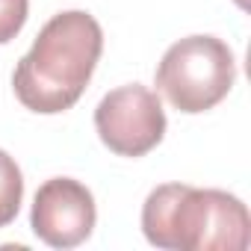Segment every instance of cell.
Wrapping results in <instances>:
<instances>
[{
    "mask_svg": "<svg viewBox=\"0 0 251 251\" xmlns=\"http://www.w3.org/2000/svg\"><path fill=\"white\" fill-rule=\"evenodd\" d=\"M100 50L103 30L89 12L71 9L53 15L15 65L12 89L18 100L42 115L71 109L86 92Z\"/></svg>",
    "mask_w": 251,
    "mask_h": 251,
    "instance_id": "cell-1",
    "label": "cell"
},
{
    "mask_svg": "<svg viewBox=\"0 0 251 251\" xmlns=\"http://www.w3.org/2000/svg\"><path fill=\"white\" fill-rule=\"evenodd\" d=\"M24 198V177L18 163L0 148V227H6L15 222Z\"/></svg>",
    "mask_w": 251,
    "mask_h": 251,
    "instance_id": "cell-6",
    "label": "cell"
},
{
    "mask_svg": "<svg viewBox=\"0 0 251 251\" xmlns=\"http://www.w3.org/2000/svg\"><path fill=\"white\" fill-rule=\"evenodd\" d=\"M27 12H30V0H0V45L12 42L24 30Z\"/></svg>",
    "mask_w": 251,
    "mask_h": 251,
    "instance_id": "cell-7",
    "label": "cell"
},
{
    "mask_svg": "<svg viewBox=\"0 0 251 251\" xmlns=\"http://www.w3.org/2000/svg\"><path fill=\"white\" fill-rule=\"evenodd\" d=\"M236 3H239V6H248V0H236Z\"/></svg>",
    "mask_w": 251,
    "mask_h": 251,
    "instance_id": "cell-8",
    "label": "cell"
},
{
    "mask_svg": "<svg viewBox=\"0 0 251 251\" xmlns=\"http://www.w3.org/2000/svg\"><path fill=\"white\" fill-rule=\"evenodd\" d=\"M95 130L118 157H145L166 136V109L157 92L130 83L118 86L95 106Z\"/></svg>",
    "mask_w": 251,
    "mask_h": 251,
    "instance_id": "cell-4",
    "label": "cell"
},
{
    "mask_svg": "<svg viewBox=\"0 0 251 251\" xmlns=\"http://www.w3.org/2000/svg\"><path fill=\"white\" fill-rule=\"evenodd\" d=\"M154 80L175 109L195 115L227 98L236 80V59L216 36H186L163 53Z\"/></svg>",
    "mask_w": 251,
    "mask_h": 251,
    "instance_id": "cell-3",
    "label": "cell"
},
{
    "mask_svg": "<svg viewBox=\"0 0 251 251\" xmlns=\"http://www.w3.org/2000/svg\"><path fill=\"white\" fill-rule=\"evenodd\" d=\"M98 222L92 192L74 177H50L39 186L30 225L33 233L50 248L83 245Z\"/></svg>",
    "mask_w": 251,
    "mask_h": 251,
    "instance_id": "cell-5",
    "label": "cell"
},
{
    "mask_svg": "<svg viewBox=\"0 0 251 251\" xmlns=\"http://www.w3.org/2000/svg\"><path fill=\"white\" fill-rule=\"evenodd\" d=\"M142 230L157 248L245 251L251 242V216L230 192L163 183L145 198Z\"/></svg>",
    "mask_w": 251,
    "mask_h": 251,
    "instance_id": "cell-2",
    "label": "cell"
}]
</instances>
